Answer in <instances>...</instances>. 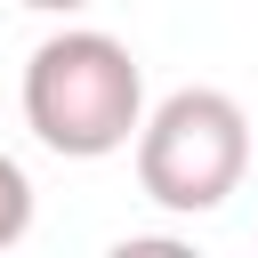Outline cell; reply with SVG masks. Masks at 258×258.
Returning a JSON list of instances; mask_svg holds the SVG:
<instances>
[{
    "mask_svg": "<svg viewBox=\"0 0 258 258\" xmlns=\"http://www.w3.org/2000/svg\"><path fill=\"white\" fill-rule=\"evenodd\" d=\"M32 234V177L16 153H0V250H16Z\"/></svg>",
    "mask_w": 258,
    "mask_h": 258,
    "instance_id": "3",
    "label": "cell"
},
{
    "mask_svg": "<svg viewBox=\"0 0 258 258\" xmlns=\"http://www.w3.org/2000/svg\"><path fill=\"white\" fill-rule=\"evenodd\" d=\"M250 177V113L226 89H169L137 129V194L169 218H210Z\"/></svg>",
    "mask_w": 258,
    "mask_h": 258,
    "instance_id": "2",
    "label": "cell"
},
{
    "mask_svg": "<svg viewBox=\"0 0 258 258\" xmlns=\"http://www.w3.org/2000/svg\"><path fill=\"white\" fill-rule=\"evenodd\" d=\"M145 113L153 105H145V73H137L129 40H113L97 24H64L24 56V129L56 161L129 153Z\"/></svg>",
    "mask_w": 258,
    "mask_h": 258,
    "instance_id": "1",
    "label": "cell"
},
{
    "mask_svg": "<svg viewBox=\"0 0 258 258\" xmlns=\"http://www.w3.org/2000/svg\"><path fill=\"white\" fill-rule=\"evenodd\" d=\"M16 8H32V16H81L89 0H16Z\"/></svg>",
    "mask_w": 258,
    "mask_h": 258,
    "instance_id": "4",
    "label": "cell"
}]
</instances>
